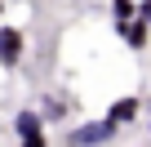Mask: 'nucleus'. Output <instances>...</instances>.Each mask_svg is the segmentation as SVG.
<instances>
[{
	"label": "nucleus",
	"instance_id": "f257e3e1",
	"mask_svg": "<svg viewBox=\"0 0 151 147\" xmlns=\"http://www.w3.org/2000/svg\"><path fill=\"white\" fill-rule=\"evenodd\" d=\"M120 129L102 116V120H85V125H76L71 129V147H102V143H111Z\"/></svg>",
	"mask_w": 151,
	"mask_h": 147
},
{
	"label": "nucleus",
	"instance_id": "f03ea898",
	"mask_svg": "<svg viewBox=\"0 0 151 147\" xmlns=\"http://www.w3.org/2000/svg\"><path fill=\"white\" fill-rule=\"evenodd\" d=\"M22 54H27L22 31H18V27H0V67H5V71H14V67L22 62Z\"/></svg>",
	"mask_w": 151,
	"mask_h": 147
},
{
	"label": "nucleus",
	"instance_id": "7ed1b4c3",
	"mask_svg": "<svg viewBox=\"0 0 151 147\" xmlns=\"http://www.w3.org/2000/svg\"><path fill=\"white\" fill-rule=\"evenodd\" d=\"M138 112H142V98H116V103L107 107V120H111L116 129H124V125L138 120Z\"/></svg>",
	"mask_w": 151,
	"mask_h": 147
},
{
	"label": "nucleus",
	"instance_id": "20e7f679",
	"mask_svg": "<svg viewBox=\"0 0 151 147\" xmlns=\"http://www.w3.org/2000/svg\"><path fill=\"white\" fill-rule=\"evenodd\" d=\"M120 31H124V45H129V49H147V40H151V27H147V18H129Z\"/></svg>",
	"mask_w": 151,
	"mask_h": 147
},
{
	"label": "nucleus",
	"instance_id": "39448f33",
	"mask_svg": "<svg viewBox=\"0 0 151 147\" xmlns=\"http://www.w3.org/2000/svg\"><path fill=\"white\" fill-rule=\"evenodd\" d=\"M14 129H18V138H27V134H45V116L31 112V107H22V112L14 116Z\"/></svg>",
	"mask_w": 151,
	"mask_h": 147
},
{
	"label": "nucleus",
	"instance_id": "423d86ee",
	"mask_svg": "<svg viewBox=\"0 0 151 147\" xmlns=\"http://www.w3.org/2000/svg\"><path fill=\"white\" fill-rule=\"evenodd\" d=\"M111 18H116V27H124L129 18H138V0H111Z\"/></svg>",
	"mask_w": 151,
	"mask_h": 147
},
{
	"label": "nucleus",
	"instance_id": "0eeeda50",
	"mask_svg": "<svg viewBox=\"0 0 151 147\" xmlns=\"http://www.w3.org/2000/svg\"><path fill=\"white\" fill-rule=\"evenodd\" d=\"M18 147H49V138H45V134H27Z\"/></svg>",
	"mask_w": 151,
	"mask_h": 147
},
{
	"label": "nucleus",
	"instance_id": "6e6552de",
	"mask_svg": "<svg viewBox=\"0 0 151 147\" xmlns=\"http://www.w3.org/2000/svg\"><path fill=\"white\" fill-rule=\"evenodd\" d=\"M138 18H147V27H151V0H138Z\"/></svg>",
	"mask_w": 151,
	"mask_h": 147
},
{
	"label": "nucleus",
	"instance_id": "1a4fd4ad",
	"mask_svg": "<svg viewBox=\"0 0 151 147\" xmlns=\"http://www.w3.org/2000/svg\"><path fill=\"white\" fill-rule=\"evenodd\" d=\"M147 125H151V103H147Z\"/></svg>",
	"mask_w": 151,
	"mask_h": 147
},
{
	"label": "nucleus",
	"instance_id": "9d476101",
	"mask_svg": "<svg viewBox=\"0 0 151 147\" xmlns=\"http://www.w3.org/2000/svg\"><path fill=\"white\" fill-rule=\"evenodd\" d=\"M0 14H5V0H0Z\"/></svg>",
	"mask_w": 151,
	"mask_h": 147
}]
</instances>
